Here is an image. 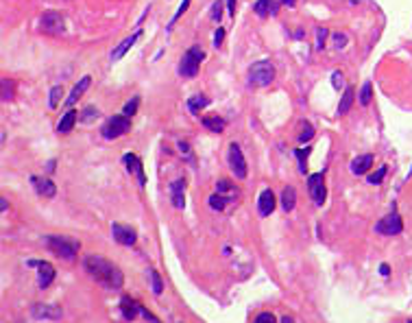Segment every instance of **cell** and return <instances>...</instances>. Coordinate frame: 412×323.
<instances>
[{
  "instance_id": "6da1fadb",
  "label": "cell",
  "mask_w": 412,
  "mask_h": 323,
  "mask_svg": "<svg viewBox=\"0 0 412 323\" xmlns=\"http://www.w3.org/2000/svg\"><path fill=\"white\" fill-rule=\"evenodd\" d=\"M83 266H85V271L105 288H123V284H125L123 271L103 256H85Z\"/></svg>"
},
{
  "instance_id": "7a4b0ae2",
  "label": "cell",
  "mask_w": 412,
  "mask_h": 323,
  "mask_svg": "<svg viewBox=\"0 0 412 323\" xmlns=\"http://www.w3.org/2000/svg\"><path fill=\"white\" fill-rule=\"evenodd\" d=\"M203 57H205L203 48L201 46H190L188 51L183 53V57L179 61V68H177L179 70V75L185 77V79H195L199 75V66H201V61H203Z\"/></svg>"
},
{
  "instance_id": "3957f363",
  "label": "cell",
  "mask_w": 412,
  "mask_h": 323,
  "mask_svg": "<svg viewBox=\"0 0 412 323\" xmlns=\"http://www.w3.org/2000/svg\"><path fill=\"white\" fill-rule=\"evenodd\" d=\"M44 242H46L48 251L61 258V260H72L79 251V242L72 238H66V236H48Z\"/></svg>"
},
{
  "instance_id": "277c9868",
  "label": "cell",
  "mask_w": 412,
  "mask_h": 323,
  "mask_svg": "<svg viewBox=\"0 0 412 323\" xmlns=\"http://www.w3.org/2000/svg\"><path fill=\"white\" fill-rule=\"evenodd\" d=\"M275 79V66L271 61H255L251 68H249V85L253 87H266L271 85Z\"/></svg>"
},
{
  "instance_id": "5b68a950",
  "label": "cell",
  "mask_w": 412,
  "mask_h": 323,
  "mask_svg": "<svg viewBox=\"0 0 412 323\" xmlns=\"http://www.w3.org/2000/svg\"><path fill=\"white\" fill-rule=\"evenodd\" d=\"M129 129H131V118L125 116V114H118V116H111L107 123L101 127V133H103V138H107V140H116L120 135H125Z\"/></svg>"
},
{
  "instance_id": "8992f818",
  "label": "cell",
  "mask_w": 412,
  "mask_h": 323,
  "mask_svg": "<svg viewBox=\"0 0 412 323\" xmlns=\"http://www.w3.org/2000/svg\"><path fill=\"white\" fill-rule=\"evenodd\" d=\"M39 29L48 35H61L66 31V18L59 11H44L39 18Z\"/></svg>"
},
{
  "instance_id": "52a82bcc",
  "label": "cell",
  "mask_w": 412,
  "mask_h": 323,
  "mask_svg": "<svg viewBox=\"0 0 412 323\" xmlns=\"http://www.w3.org/2000/svg\"><path fill=\"white\" fill-rule=\"evenodd\" d=\"M227 159H229V168H231V173L236 175V179H245L247 177V161H245V155H242L240 144H236V142L229 144Z\"/></svg>"
},
{
  "instance_id": "ba28073f",
  "label": "cell",
  "mask_w": 412,
  "mask_h": 323,
  "mask_svg": "<svg viewBox=\"0 0 412 323\" xmlns=\"http://www.w3.org/2000/svg\"><path fill=\"white\" fill-rule=\"evenodd\" d=\"M31 317L37 321H61L63 310L55 304H33L31 306Z\"/></svg>"
},
{
  "instance_id": "9c48e42d",
  "label": "cell",
  "mask_w": 412,
  "mask_h": 323,
  "mask_svg": "<svg viewBox=\"0 0 412 323\" xmlns=\"http://www.w3.org/2000/svg\"><path fill=\"white\" fill-rule=\"evenodd\" d=\"M375 232L382 234V236H397V234L403 232L401 216L397 212H391L389 216H384V219L375 225Z\"/></svg>"
},
{
  "instance_id": "30bf717a",
  "label": "cell",
  "mask_w": 412,
  "mask_h": 323,
  "mask_svg": "<svg viewBox=\"0 0 412 323\" xmlns=\"http://www.w3.org/2000/svg\"><path fill=\"white\" fill-rule=\"evenodd\" d=\"M308 190H310V197L317 205L325 203V197H327V190H325V181H323V173H314L310 175L308 179Z\"/></svg>"
},
{
  "instance_id": "8fae6325",
  "label": "cell",
  "mask_w": 412,
  "mask_h": 323,
  "mask_svg": "<svg viewBox=\"0 0 412 323\" xmlns=\"http://www.w3.org/2000/svg\"><path fill=\"white\" fill-rule=\"evenodd\" d=\"M111 236H114L116 242H120V245H125V247L135 245V240H137L135 229L129 227V225H123V223H114V225H111Z\"/></svg>"
},
{
  "instance_id": "7c38bea8",
  "label": "cell",
  "mask_w": 412,
  "mask_h": 323,
  "mask_svg": "<svg viewBox=\"0 0 412 323\" xmlns=\"http://www.w3.org/2000/svg\"><path fill=\"white\" fill-rule=\"evenodd\" d=\"M123 161H125L127 171L131 173V175H135L137 183H140V186L147 183V175H144V168H142V161H140V157L133 155V153H127V155L123 157Z\"/></svg>"
},
{
  "instance_id": "4fadbf2b",
  "label": "cell",
  "mask_w": 412,
  "mask_h": 323,
  "mask_svg": "<svg viewBox=\"0 0 412 323\" xmlns=\"http://www.w3.org/2000/svg\"><path fill=\"white\" fill-rule=\"evenodd\" d=\"M37 286L39 288H48L55 280V269L51 262H37Z\"/></svg>"
},
{
  "instance_id": "5bb4252c",
  "label": "cell",
  "mask_w": 412,
  "mask_h": 323,
  "mask_svg": "<svg viewBox=\"0 0 412 323\" xmlns=\"http://www.w3.org/2000/svg\"><path fill=\"white\" fill-rule=\"evenodd\" d=\"M275 203H277V199H275L273 190L271 188L262 190L260 199H257V212H260V216H271L275 210Z\"/></svg>"
},
{
  "instance_id": "9a60e30c",
  "label": "cell",
  "mask_w": 412,
  "mask_h": 323,
  "mask_svg": "<svg viewBox=\"0 0 412 323\" xmlns=\"http://www.w3.org/2000/svg\"><path fill=\"white\" fill-rule=\"evenodd\" d=\"M279 7H281L279 0H257L253 5V11L260 15V18H271V15L279 13Z\"/></svg>"
},
{
  "instance_id": "2e32d148",
  "label": "cell",
  "mask_w": 412,
  "mask_h": 323,
  "mask_svg": "<svg viewBox=\"0 0 412 323\" xmlns=\"http://www.w3.org/2000/svg\"><path fill=\"white\" fill-rule=\"evenodd\" d=\"M142 37V31H135V33L133 35H129V37H125L123 39V42H120L116 48H114V51H111V61H118V59H123L125 57V55H127V51H129V48H131L135 42H137V39H140Z\"/></svg>"
},
{
  "instance_id": "e0dca14e",
  "label": "cell",
  "mask_w": 412,
  "mask_h": 323,
  "mask_svg": "<svg viewBox=\"0 0 412 323\" xmlns=\"http://www.w3.org/2000/svg\"><path fill=\"white\" fill-rule=\"evenodd\" d=\"M31 181H33V188L37 195L42 197H48L53 199L55 195H57V188H55V183L51 179H46V177H31Z\"/></svg>"
},
{
  "instance_id": "ac0fdd59",
  "label": "cell",
  "mask_w": 412,
  "mask_h": 323,
  "mask_svg": "<svg viewBox=\"0 0 412 323\" xmlns=\"http://www.w3.org/2000/svg\"><path fill=\"white\" fill-rule=\"evenodd\" d=\"M185 179H175L171 183V201L177 210H183L185 205Z\"/></svg>"
},
{
  "instance_id": "d6986e66",
  "label": "cell",
  "mask_w": 412,
  "mask_h": 323,
  "mask_svg": "<svg viewBox=\"0 0 412 323\" xmlns=\"http://www.w3.org/2000/svg\"><path fill=\"white\" fill-rule=\"evenodd\" d=\"M90 83H92V79L90 77H83V79H81L79 81V83L75 85V87H72V92H70V96H68V99H66V107H72V105H75L79 99H81V96H83L85 92H87V87H90Z\"/></svg>"
},
{
  "instance_id": "ffe728a7",
  "label": "cell",
  "mask_w": 412,
  "mask_h": 323,
  "mask_svg": "<svg viewBox=\"0 0 412 323\" xmlns=\"http://www.w3.org/2000/svg\"><path fill=\"white\" fill-rule=\"evenodd\" d=\"M120 312H123V317L127 321H133L137 317V312H140V304L131 299V297H123L120 299Z\"/></svg>"
},
{
  "instance_id": "44dd1931",
  "label": "cell",
  "mask_w": 412,
  "mask_h": 323,
  "mask_svg": "<svg viewBox=\"0 0 412 323\" xmlns=\"http://www.w3.org/2000/svg\"><path fill=\"white\" fill-rule=\"evenodd\" d=\"M371 166H373V155H371V153H365V155H358L351 161V173L353 175H365Z\"/></svg>"
},
{
  "instance_id": "7402d4cb",
  "label": "cell",
  "mask_w": 412,
  "mask_h": 323,
  "mask_svg": "<svg viewBox=\"0 0 412 323\" xmlns=\"http://www.w3.org/2000/svg\"><path fill=\"white\" fill-rule=\"evenodd\" d=\"M353 101H355V90H353L351 85L345 87V92H343V96H341V103H338V116H345L347 111L351 109Z\"/></svg>"
},
{
  "instance_id": "603a6c76",
  "label": "cell",
  "mask_w": 412,
  "mask_h": 323,
  "mask_svg": "<svg viewBox=\"0 0 412 323\" xmlns=\"http://www.w3.org/2000/svg\"><path fill=\"white\" fill-rule=\"evenodd\" d=\"M295 205H297V190L293 186H286L281 190V207H284V212H293Z\"/></svg>"
},
{
  "instance_id": "cb8c5ba5",
  "label": "cell",
  "mask_w": 412,
  "mask_h": 323,
  "mask_svg": "<svg viewBox=\"0 0 412 323\" xmlns=\"http://www.w3.org/2000/svg\"><path fill=\"white\" fill-rule=\"evenodd\" d=\"M77 118H79V116H77V111H75V109H68L66 114L61 116V120H59V123H57V133H68L70 129L75 127Z\"/></svg>"
},
{
  "instance_id": "d4e9b609",
  "label": "cell",
  "mask_w": 412,
  "mask_h": 323,
  "mask_svg": "<svg viewBox=\"0 0 412 323\" xmlns=\"http://www.w3.org/2000/svg\"><path fill=\"white\" fill-rule=\"evenodd\" d=\"M209 105V99L207 96H203V94H195L192 99H188V109H190V114H199L201 109H205Z\"/></svg>"
},
{
  "instance_id": "484cf974",
  "label": "cell",
  "mask_w": 412,
  "mask_h": 323,
  "mask_svg": "<svg viewBox=\"0 0 412 323\" xmlns=\"http://www.w3.org/2000/svg\"><path fill=\"white\" fill-rule=\"evenodd\" d=\"M201 123H203V127H207L209 131H214V133H223L225 131V125H227V123H225V118H221V116H205Z\"/></svg>"
},
{
  "instance_id": "4316f807",
  "label": "cell",
  "mask_w": 412,
  "mask_h": 323,
  "mask_svg": "<svg viewBox=\"0 0 412 323\" xmlns=\"http://www.w3.org/2000/svg\"><path fill=\"white\" fill-rule=\"evenodd\" d=\"M216 192H221L223 197H227V201H236V199H238L236 186H231L227 179H221V181L216 183Z\"/></svg>"
},
{
  "instance_id": "83f0119b",
  "label": "cell",
  "mask_w": 412,
  "mask_h": 323,
  "mask_svg": "<svg viewBox=\"0 0 412 323\" xmlns=\"http://www.w3.org/2000/svg\"><path fill=\"white\" fill-rule=\"evenodd\" d=\"M371 99H373V83H371V81H365V85H362V90L358 94V101H360L362 107H369Z\"/></svg>"
},
{
  "instance_id": "f1b7e54d",
  "label": "cell",
  "mask_w": 412,
  "mask_h": 323,
  "mask_svg": "<svg viewBox=\"0 0 412 323\" xmlns=\"http://www.w3.org/2000/svg\"><path fill=\"white\" fill-rule=\"evenodd\" d=\"M63 96V87L61 85H55L51 90V99H48V109H57V105Z\"/></svg>"
},
{
  "instance_id": "f546056e",
  "label": "cell",
  "mask_w": 412,
  "mask_h": 323,
  "mask_svg": "<svg viewBox=\"0 0 412 323\" xmlns=\"http://www.w3.org/2000/svg\"><path fill=\"white\" fill-rule=\"evenodd\" d=\"M149 275H151V282H153V293L161 295V293H164V282H161L159 273L155 269H149Z\"/></svg>"
},
{
  "instance_id": "4dcf8cb0",
  "label": "cell",
  "mask_w": 412,
  "mask_h": 323,
  "mask_svg": "<svg viewBox=\"0 0 412 323\" xmlns=\"http://www.w3.org/2000/svg\"><path fill=\"white\" fill-rule=\"evenodd\" d=\"M225 205H227V197H223L221 192H214L209 197V207L212 210H225Z\"/></svg>"
},
{
  "instance_id": "1f68e13d",
  "label": "cell",
  "mask_w": 412,
  "mask_h": 323,
  "mask_svg": "<svg viewBox=\"0 0 412 323\" xmlns=\"http://www.w3.org/2000/svg\"><path fill=\"white\" fill-rule=\"evenodd\" d=\"M13 87H15L13 81H9V79H3V103H9V101H13Z\"/></svg>"
},
{
  "instance_id": "d6a6232c",
  "label": "cell",
  "mask_w": 412,
  "mask_h": 323,
  "mask_svg": "<svg viewBox=\"0 0 412 323\" xmlns=\"http://www.w3.org/2000/svg\"><path fill=\"white\" fill-rule=\"evenodd\" d=\"M223 7H227V5L223 3V0H214V3H212V11H209V13H212V20H214L216 24L223 20Z\"/></svg>"
},
{
  "instance_id": "836d02e7",
  "label": "cell",
  "mask_w": 412,
  "mask_h": 323,
  "mask_svg": "<svg viewBox=\"0 0 412 323\" xmlns=\"http://www.w3.org/2000/svg\"><path fill=\"white\" fill-rule=\"evenodd\" d=\"M190 3H192V0H183V3L179 5V9H177V11H175V15H173V20H171V24H168V31H173V27H175V24H177V20H179V18H181V15H183L185 11H188V7H190Z\"/></svg>"
},
{
  "instance_id": "e575fe53",
  "label": "cell",
  "mask_w": 412,
  "mask_h": 323,
  "mask_svg": "<svg viewBox=\"0 0 412 323\" xmlns=\"http://www.w3.org/2000/svg\"><path fill=\"white\" fill-rule=\"evenodd\" d=\"M386 173H389V168H386V166H379L373 175H369V183H373V186L382 183V181H384V177H386Z\"/></svg>"
},
{
  "instance_id": "d590c367",
  "label": "cell",
  "mask_w": 412,
  "mask_h": 323,
  "mask_svg": "<svg viewBox=\"0 0 412 323\" xmlns=\"http://www.w3.org/2000/svg\"><path fill=\"white\" fill-rule=\"evenodd\" d=\"M308 155H310V149H297L295 151V157L299 159V171H301V173H305V164H308V161H305V159H308Z\"/></svg>"
},
{
  "instance_id": "8d00e7d4",
  "label": "cell",
  "mask_w": 412,
  "mask_h": 323,
  "mask_svg": "<svg viewBox=\"0 0 412 323\" xmlns=\"http://www.w3.org/2000/svg\"><path fill=\"white\" fill-rule=\"evenodd\" d=\"M137 105H140V99H137V96H133V99L129 101V103L125 105V107H123V114H125V116H129V118H131V116H135V111H137Z\"/></svg>"
},
{
  "instance_id": "74e56055",
  "label": "cell",
  "mask_w": 412,
  "mask_h": 323,
  "mask_svg": "<svg viewBox=\"0 0 412 323\" xmlns=\"http://www.w3.org/2000/svg\"><path fill=\"white\" fill-rule=\"evenodd\" d=\"M96 116H99V109L90 105V107H85V109H83V114L79 116V120H81V123H90V120L96 118Z\"/></svg>"
},
{
  "instance_id": "f35d334b",
  "label": "cell",
  "mask_w": 412,
  "mask_h": 323,
  "mask_svg": "<svg viewBox=\"0 0 412 323\" xmlns=\"http://www.w3.org/2000/svg\"><path fill=\"white\" fill-rule=\"evenodd\" d=\"M332 85H334V90H343V87H345V77H343L341 70H334L332 72Z\"/></svg>"
},
{
  "instance_id": "ab89813d",
  "label": "cell",
  "mask_w": 412,
  "mask_h": 323,
  "mask_svg": "<svg viewBox=\"0 0 412 323\" xmlns=\"http://www.w3.org/2000/svg\"><path fill=\"white\" fill-rule=\"evenodd\" d=\"M303 127H305V129H303L301 133H299V142H301V144H303V142H310L312 135H314V127H312L310 123H305Z\"/></svg>"
},
{
  "instance_id": "60d3db41",
  "label": "cell",
  "mask_w": 412,
  "mask_h": 323,
  "mask_svg": "<svg viewBox=\"0 0 412 323\" xmlns=\"http://www.w3.org/2000/svg\"><path fill=\"white\" fill-rule=\"evenodd\" d=\"M253 323H277V319H275L273 312H260V314L255 317Z\"/></svg>"
},
{
  "instance_id": "b9f144b4",
  "label": "cell",
  "mask_w": 412,
  "mask_h": 323,
  "mask_svg": "<svg viewBox=\"0 0 412 323\" xmlns=\"http://www.w3.org/2000/svg\"><path fill=\"white\" fill-rule=\"evenodd\" d=\"M329 33H327V29H317V48H323L325 46V37H327Z\"/></svg>"
},
{
  "instance_id": "7bdbcfd3",
  "label": "cell",
  "mask_w": 412,
  "mask_h": 323,
  "mask_svg": "<svg viewBox=\"0 0 412 323\" xmlns=\"http://www.w3.org/2000/svg\"><path fill=\"white\" fill-rule=\"evenodd\" d=\"M223 39H225V29H223V27H218V29H216V33H214V46H216V48H221V46H223Z\"/></svg>"
},
{
  "instance_id": "ee69618b",
  "label": "cell",
  "mask_w": 412,
  "mask_h": 323,
  "mask_svg": "<svg viewBox=\"0 0 412 323\" xmlns=\"http://www.w3.org/2000/svg\"><path fill=\"white\" fill-rule=\"evenodd\" d=\"M140 312H142V317L147 319V321H151V323H159V319H157L153 312H149L147 308H144V306H140Z\"/></svg>"
},
{
  "instance_id": "f6af8a7d",
  "label": "cell",
  "mask_w": 412,
  "mask_h": 323,
  "mask_svg": "<svg viewBox=\"0 0 412 323\" xmlns=\"http://www.w3.org/2000/svg\"><path fill=\"white\" fill-rule=\"evenodd\" d=\"M334 39H336V42H334V44H336V48H345V46H347V35H343V33H336V35H334Z\"/></svg>"
},
{
  "instance_id": "bcb514c9",
  "label": "cell",
  "mask_w": 412,
  "mask_h": 323,
  "mask_svg": "<svg viewBox=\"0 0 412 323\" xmlns=\"http://www.w3.org/2000/svg\"><path fill=\"white\" fill-rule=\"evenodd\" d=\"M225 5H227V11L231 18H236V0H225Z\"/></svg>"
},
{
  "instance_id": "7dc6e473",
  "label": "cell",
  "mask_w": 412,
  "mask_h": 323,
  "mask_svg": "<svg viewBox=\"0 0 412 323\" xmlns=\"http://www.w3.org/2000/svg\"><path fill=\"white\" fill-rule=\"evenodd\" d=\"M179 151H181V153H190V147H188V142H179Z\"/></svg>"
},
{
  "instance_id": "c3c4849f",
  "label": "cell",
  "mask_w": 412,
  "mask_h": 323,
  "mask_svg": "<svg viewBox=\"0 0 412 323\" xmlns=\"http://www.w3.org/2000/svg\"><path fill=\"white\" fill-rule=\"evenodd\" d=\"M379 273H382V275H389V273H391L389 264H382V266H379Z\"/></svg>"
},
{
  "instance_id": "681fc988",
  "label": "cell",
  "mask_w": 412,
  "mask_h": 323,
  "mask_svg": "<svg viewBox=\"0 0 412 323\" xmlns=\"http://www.w3.org/2000/svg\"><path fill=\"white\" fill-rule=\"evenodd\" d=\"M279 3H281V5H286V7H295L297 0H279Z\"/></svg>"
},
{
  "instance_id": "f907efd6",
  "label": "cell",
  "mask_w": 412,
  "mask_h": 323,
  "mask_svg": "<svg viewBox=\"0 0 412 323\" xmlns=\"http://www.w3.org/2000/svg\"><path fill=\"white\" fill-rule=\"evenodd\" d=\"M281 323H295V321H293V317H288L286 314V317H281Z\"/></svg>"
},
{
  "instance_id": "816d5d0a",
  "label": "cell",
  "mask_w": 412,
  "mask_h": 323,
  "mask_svg": "<svg viewBox=\"0 0 412 323\" xmlns=\"http://www.w3.org/2000/svg\"><path fill=\"white\" fill-rule=\"evenodd\" d=\"M408 323H412V319H410V321H408Z\"/></svg>"
}]
</instances>
